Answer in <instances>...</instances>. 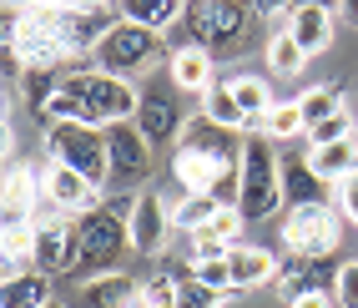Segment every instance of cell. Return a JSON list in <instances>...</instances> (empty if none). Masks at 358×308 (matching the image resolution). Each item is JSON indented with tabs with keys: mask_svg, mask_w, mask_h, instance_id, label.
Listing matches in <instances>:
<instances>
[{
	"mask_svg": "<svg viewBox=\"0 0 358 308\" xmlns=\"http://www.w3.org/2000/svg\"><path fill=\"white\" fill-rule=\"evenodd\" d=\"M131 248V197H106L76 223V263L91 268V278L122 273L116 263Z\"/></svg>",
	"mask_w": 358,
	"mask_h": 308,
	"instance_id": "obj_1",
	"label": "cell"
},
{
	"mask_svg": "<svg viewBox=\"0 0 358 308\" xmlns=\"http://www.w3.org/2000/svg\"><path fill=\"white\" fill-rule=\"evenodd\" d=\"M61 86L71 91V102L81 106V127H116V122H136V106H141V91L131 81H116L106 71H66Z\"/></svg>",
	"mask_w": 358,
	"mask_h": 308,
	"instance_id": "obj_2",
	"label": "cell"
},
{
	"mask_svg": "<svg viewBox=\"0 0 358 308\" xmlns=\"http://www.w3.org/2000/svg\"><path fill=\"white\" fill-rule=\"evenodd\" d=\"M15 61H20V76L26 71L56 76L71 61L66 31H61V6H20L15 10Z\"/></svg>",
	"mask_w": 358,
	"mask_h": 308,
	"instance_id": "obj_3",
	"label": "cell"
},
{
	"mask_svg": "<svg viewBox=\"0 0 358 308\" xmlns=\"http://www.w3.org/2000/svg\"><path fill=\"white\" fill-rule=\"evenodd\" d=\"M282 207V157L273 152V141L252 132L243 141V187H237V212L248 223H268Z\"/></svg>",
	"mask_w": 358,
	"mask_h": 308,
	"instance_id": "obj_4",
	"label": "cell"
},
{
	"mask_svg": "<svg viewBox=\"0 0 358 308\" xmlns=\"http://www.w3.org/2000/svg\"><path fill=\"white\" fill-rule=\"evenodd\" d=\"M157 61H172L166 41L157 31L131 26V20H116V31L96 46V56H91V71H106L116 81H136V76H147Z\"/></svg>",
	"mask_w": 358,
	"mask_h": 308,
	"instance_id": "obj_5",
	"label": "cell"
},
{
	"mask_svg": "<svg viewBox=\"0 0 358 308\" xmlns=\"http://www.w3.org/2000/svg\"><path fill=\"white\" fill-rule=\"evenodd\" d=\"M252 15L248 6H237V0H197V6H187V31H192V46L217 61V56H232L248 46V31H252Z\"/></svg>",
	"mask_w": 358,
	"mask_h": 308,
	"instance_id": "obj_6",
	"label": "cell"
},
{
	"mask_svg": "<svg viewBox=\"0 0 358 308\" xmlns=\"http://www.w3.org/2000/svg\"><path fill=\"white\" fill-rule=\"evenodd\" d=\"M45 152L61 167L81 172L91 187H111V157H106V132L81 127V122H56L45 127Z\"/></svg>",
	"mask_w": 358,
	"mask_h": 308,
	"instance_id": "obj_7",
	"label": "cell"
},
{
	"mask_svg": "<svg viewBox=\"0 0 358 308\" xmlns=\"http://www.w3.org/2000/svg\"><path fill=\"white\" fill-rule=\"evenodd\" d=\"M338 238H343V223L328 202L288 207V218H282V243H288L293 258H333Z\"/></svg>",
	"mask_w": 358,
	"mask_h": 308,
	"instance_id": "obj_8",
	"label": "cell"
},
{
	"mask_svg": "<svg viewBox=\"0 0 358 308\" xmlns=\"http://www.w3.org/2000/svg\"><path fill=\"white\" fill-rule=\"evenodd\" d=\"M116 20H122V6H91V0H76V6H61V31H66V51L71 61H91L96 56V46L116 31Z\"/></svg>",
	"mask_w": 358,
	"mask_h": 308,
	"instance_id": "obj_9",
	"label": "cell"
},
{
	"mask_svg": "<svg viewBox=\"0 0 358 308\" xmlns=\"http://www.w3.org/2000/svg\"><path fill=\"white\" fill-rule=\"evenodd\" d=\"M41 197H45V207L41 212H61V218H86L91 207H101V187H91L81 172H71V167H61V162H45L41 167Z\"/></svg>",
	"mask_w": 358,
	"mask_h": 308,
	"instance_id": "obj_10",
	"label": "cell"
},
{
	"mask_svg": "<svg viewBox=\"0 0 358 308\" xmlns=\"http://www.w3.org/2000/svg\"><path fill=\"white\" fill-rule=\"evenodd\" d=\"M41 207H45V197H41V167H26V162L6 167V177H0V227L36 223Z\"/></svg>",
	"mask_w": 358,
	"mask_h": 308,
	"instance_id": "obj_11",
	"label": "cell"
},
{
	"mask_svg": "<svg viewBox=\"0 0 358 308\" xmlns=\"http://www.w3.org/2000/svg\"><path fill=\"white\" fill-rule=\"evenodd\" d=\"M106 157H111V182L116 187H131V182L152 177V141L141 136L131 122L106 127Z\"/></svg>",
	"mask_w": 358,
	"mask_h": 308,
	"instance_id": "obj_12",
	"label": "cell"
},
{
	"mask_svg": "<svg viewBox=\"0 0 358 308\" xmlns=\"http://www.w3.org/2000/svg\"><path fill=\"white\" fill-rule=\"evenodd\" d=\"M36 273L56 278L66 268H76V227H71L61 212H41L36 218Z\"/></svg>",
	"mask_w": 358,
	"mask_h": 308,
	"instance_id": "obj_13",
	"label": "cell"
},
{
	"mask_svg": "<svg viewBox=\"0 0 358 308\" xmlns=\"http://www.w3.org/2000/svg\"><path fill=\"white\" fill-rule=\"evenodd\" d=\"M172 207H166L157 192H136L131 197V253L141 258H162L166 238H172Z\"/></svg>",
	"mask_w": 358,
	"mask_h": 308,
	"instance_id": "obj_14",
	"label": "cell"
},
{
	"mask_svg": "<svg viewBox=\"0 0 358 308\" xmlns=\"http://www.w3.org/2000/svg\"><path fill=\"white\" fill-rule=\"evenodd\" d=\"M288 31L298 46H303V56H318L333 46V31H338V10L333 6H318V0H303V6H288Z\"/></svg>",
	"mask_w": 358,
	"mask_h": 308,
	"instance_id": "obj_15",
	"label": "cell"
},
{
	"mask_svg": "<svg viewBox=\"0 0 358 308\" xmlns=\"http://www.w3.org/2000/svg\"><path fill=\"white\" fill-rule=\"evenodd\" d=\"M338 278V268L328 263V258H288V263H278V278H273V288L282 293V303H293L303 293H328L323 283Z\"/></svg>",
	"mask_w": 358,
	"mask_h": 308,
	"instance_id": "obj_16",
	"label": "cell"
},
{
	"mask_svg": "<svg viewBox=\"0 0 358 308\" xmlns=\"http://www.w3.org/2000/svg\"><path fill=\"white\" fill-rule=\"evenodd\" d=\"M166 76H172L177 91H187V97H207L212 86H217V61H212L202 46H177L172 61H166Z\"/></svg>",
	"mask_w": 358,
	"mask_h": 308,
	"instance_id": "obj_17",
	"label": "cell"
},
{
	"mask_svg": "<svg viewBox=\"0 0 358 308\" xmlns=\"http://www.w3.org/2000/svg\"><path fill=\"white\" fill-rule=\"evenodd\" d=\"M141 136L152 141V147H177V136H182V127H187V116L177 111V102L172 97H141V106H136V122H131Z\"/></svg>",
	"mask_w": 358,
	"mask_h": 308,
	"instance_id": "obj_18",
	"label": "cell"
},
{
	"mask_svg": "<svg viewBox=\"0 0 358 308\" xmlns=\"http://www.w3.org/2000/svg\"><path fill=\"white\" fill-rule=\"evenodd\" d=\"M81 308H147L141 283L127 273H101L81 283Z\"/></svg>",
	"mask_w": 358,
	"mask_h": 308,
	"instance_id": "obj_19",
	"label": "cell"
},
{
	"mask_svg": "<svg viewBox=\"0 0 358 308\" xmlns=\"http://www.w3.org/2000/svg\"><path fill=\"white\" fill-rule=\"evenodd\" d=\"M227 268H232V288H262V283L278 278V258L257 243H237L227 253Z\"/></svg>",
	"mask_w": 358,
	"mask_h": 308,
	"instance_id": "obj_20",
	"label": "cell"
},
{
	"mask_svg": "<svg viewBox=\"0 0 358 308\" xmlns=\"http://www.w3.org/2000/svg\"><path fill=\"white\" fill-rule=\"evenodd\" d=\"M282 202L308 207V202H328V187L313 177L308 157H282Z\"/></svg>",
	"mask_w": 358,
	"mask_h": 308,
	"instance_id": "obj_21",
	"label": "cell"
},
{
	"mask_svg": "<svg viewBox=\"0 0 358 308\" xmlns=\"http://www.w3.org/2000/svg\"><path fill=\"white\" fill-rule=\"evenodd\" d=\"M187 15V6L182 0H127L122 6V20H131V26H141V31H172L177 20Z\"/></svg>",
	"mask_w": 358,
	"mask_h": 308,
	"instance_id": "obj_22",
	"label": "cell"
},
{
	"mask_svg": "<svg viewBox=\"0 0 358 308\" xmlns=\"http://www.w3.org/2000/svg\"><path fill=\"white\" fill-rule=\"evenodd\" d=\"M227 91H232V102L243 106V116L252 122V132L262 127V116H268V111L278 106V102H273V91H268V81H262V76H252V71L232 76V81H227Z\"/></svg>",
	"mask_w": 358,
	"mask_h": 308,
	"instance_id": "obj_23",
	"label": "cell"
},
{
	"mask_svg": "<svg viewBox=\"0 0 358 308\" xmlns=\"http://www.w3.org/2000/svg\"><path fill=\"white\" fill-rule=\"evenodd\" d=\"M51 303V278L45 273H15L0 283V308H45Z\"/></svg>",
	"mask_w": 358,
	"mask_h": 308,
	"instance_id": "obj_24",
	"label": "cell"
},
{
	"mask_svg": "<svg viewBox=\"0 0 358 308\" xmlns=\"http://www.w3.org/2000/svg\"><path fill=\"white\" fill-rule=\"evenodd\" d=\"M202 116H207L212 127H222V132H252V122L243 116V106L232 102L227 81H217V86H212L207 97H202Z\"/></svg>",
	"mask_w": 358,
	"mask_h": 308,
	"instance_id": "obj_25",
	"label": "cell"
},
{
	"mask_svg": "<svg viewBox=\"0 0 358 308\" xmlns=\"http://www.w3.org/2000/svg\"><path fill=\"white\" fill-rule=\"evenodd\" d=\"M268 141H293V136H308V122H303V111L298 102H278L268 116H262V127H257Z\"/></svg>",
	"mask_w": 358,
	"mask_h": 308,
	"instance_id": "obj_26",
	"label": "cell"
},
{
	"mask_svg": "<svg viewBox=\"0 0 358 308\" xmlns=\"http://www.w3.org/2000/svg\"><path fill=\"white\" fill-rule=\"evenodd\" d=\"M303 66H308L303 46H298L288 31H273V36H268V71H273V76H298Z\"/></svg>",
	"mask_w": 358,
	"mask_h": 308,
	"instance_id": "obj_27",
	"label": "cell"
},
{
	"mask_svg": "<svg viewBox=\"0 0 358 308\" xmlns=\"http://www.w3.org/2000/svg\"><path fill=\"white\" fill-rule=\"evenodd\" d=\"M298 111H303V122H308V132L313 127H323L328 116H338L343 111V97L333 86H308L303 97H298Z\"/></svg>",
	"mask_w": 358,
	"mask_h": 308,
	"instance_id": "obj_28",
	"label": "cell"
},
{
	"mask_svg": "<svg viewBox=\"0 0 358 308\" xmlns=\"http://www.w3.org/2000/svg\"><path fill=\"white\" fill-rule=\"evenodd\" d=\"M212 218H217V202H212V197H182L172 207V227L177 232H202Z\"/></svg>",
	"mask_w": 358,
	"mask_h": 308,
	"instance_id": "obj_29",
	"label": "cell"
},
{
	"mask_svg": "<svg viewBox=\"0 0 358 308\" xmlns=\"http://www.w3.org/2000/svg\"><path fill=\"white\" fill-rule=\"evenodd\" d=\"M141 298H147V308H177V273H152L147 283H141Z\"/></svg>",
	"mask_w": 358,
	"mask_h": 308,
	"instance_id": "obj_30",
	"label": "cell"
},
{
	"mask_svg": "<svg viewBox=\"0 0 358 308\" xmlns=\"http://www.w3.org/2000/svg\"><path fill=\"white\" fill-rule=\"evenodd\" d=\"M243 227H248V218H243L237 207H217V218L207 223V232H212L217 243H227V248H237V243H243Z\"/></svg>",
	"mask_w": 358,
	"mask_h": 308,
	"instance_id": "obj_31",
	"label": "cell"
},
{
	"mask_svg": "<svg viewBox=\"0 0 358 308\" xmlns=\"http://www.w3.org/2000/svg\"><path fill=\"white\" fill-rule=\"evenodd\" d=\"M177 308H222V293L202 288V283L187 273V278H177Z\"/></svg>",
	"mask_w": 358,
	"mask_h": 308,
	"instance_id": "obj_32",
	"label": "cell"
},
{
	"mask_svg": "<svg viewBox=\"0 0 358 308\" xmlns=\"http://www.w3.org/2000/svg\"><path fill=\"white\" fill-rule=\"evenodd\" d=\"M348 136H358V132H353V116L338 111V116H328L323 127L308 132V147H328V141H348Z\"/></svg>",
	"mask_w": 358,
	"mask_h": 308,
	"instance_id": "obj_33",
	"label": "cell"
},
{
	"mask_svg": "<svg viewBox=\"0 0 358 308\" xmlns=\"http://www.w3.org/2000/svg\"><path fill=\"white\" fill-rule=\"evenodd\" d=\"M0 76H20V61H15V10H0Z\"/></svg>",
	"mask_w": 358,
	"mask_h": 308,
	"instance_id": "obj_34",
	"label": "cell"
},
{
	"mask_svg": "<svg viewBox=\"0 0 358 308\" xmlns=\"http://www.w3.org/2000/svg\"><path fill=\"white\" fill-rule=\"evenodd\" d=\"M192 278L202 283V288H212V293H232V268H227V258H212V263H192Z\"/></svg>",
	"mask_w": 358,
	"mask_h": 308,
	"instance_id": "obj_35",
	"label": "cell"
},
{
	"mask_svg": "<svg viewBox=\"0 0 358 308\" xmlns=\"http://www.w3.org/2000/svg\"><path fill=\"white\" fill-rule=\"evenodd\" d=\"M333 303H338V308H358V258H353V263H338V278H333Z\"/></svg>",
	"mask_w": 358,
	"mask_h": 308,
	"instance_id": "obj_36",
	"label": "cell"
},
{
	"mask_svg": "<svg viewBox=\"0 0 358 308\" xmlns=\"http://www.w3.org/2000/svg\"><path fill=\"white\" fill-rule=\"evenodd\" d=\"M338 218H348V223H358V172L338 187Z\"/></svg>",
	"mask_w": 358,
	"mask_h": 308,
	"instance_id": "obj_37",
	"label": "cell"
},
{
	"mask_svg": "<svg viewBox=\"0 0 358 308\" xmlns=\"http://www.w3.org/2000/svg\"><path fill=\"white\" fill-rule=\"evenodd\" d=\"M288 308H338V303H333V293H303V298H293Z\"/></svg>",
	"mask_w": 358,
	"mask_h": 308,
	"instance_id": "obj_38",
	"label": "cell"
},
{
	"mask_svg": "<svg viewBox=\"0 0 358 308\" xmlns=\"http://www.w3.org/2000/svg\"><path fill=\"white\" fill-rule=\"evenodd\" d=\"M338 20L358 31V0H343V6H338Z\"/></svg>",
	"mask_w": 358,
	"mask_h": 308,
	"instance_id": "obj_39",
	"label": "cell"
},
{
	"mask_svg": "<svg viewBox=\"0 0 358 308\" xmlns=\"http://www.w3.org/2000/svg\"><path fill=\"white\" fill-rule=\"evenodd\" d=\"M10 147H15V132H10L6 116H0V157H10Z\"/></svg>",
	"mask_w": 358,
	"mask_h": 308,
	"instance_id": "obj_40",
	"label": "cell"
},
{
	"mask_svg": "<svg viewBox=\"0 0 358 308\" xmlns=\"http://www.w3.org/2000/svg\"><path fill=\"white\" fill-rule=\"evenodd\" d=\"M0 106H6V76H0ZM0 116H6V111H0Z\"/></svg>",
	"mask_w": 358,
	"mask_h": 308,
	"instance_id": "obj_41",
	"label": "cell"
},
{
	"mask_svg": "<svg viewBox=\"0 0 358 308\" xmlns=\"http://www.w3.org/2000/svg\"><path fill=\"white\" fill-rule=\"evenodd\" d=\"M6 278H10V268H6V263H0V283H6Z\"/></svg>",
	"mask_w": 358,
	"mask_h": 308,
	"instance_id": "obj_42",
	"label": "cell"
},
{
	"mask_svg": "<svg viewBox=\"0 0 358 308\" xmlns=\"http://www.w3.org/2000/svg\"><path fill=\"white\" fill-rule=\"evenodd\" d=\"M45 308H66V303H56V298H51V303H45Z\"/></svg>",
	"mask_w": 358,
	"mask_h": 308,
	"instance_id": "obj_43",
	"label": "cell"
}]
</instances>
